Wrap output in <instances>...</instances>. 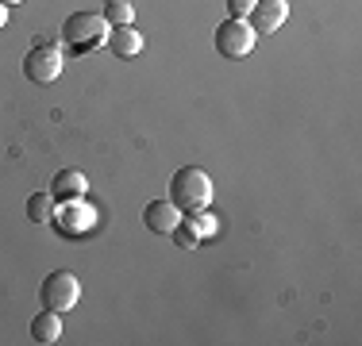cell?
<instances>
[{"label": "cell", "mask_w": 362, "mask_h": 346, "mask_svg": "<svg viewBox=\"0 0 362 346\" xmlns=\"http://www.w3.org/2000/svg\"><path fill=\"white\" fill-rule=\"evenodd\" d=\"M170 201H174L181 212H201V208H209V201H212L209 173L197 169V166L177 169L174 177H170Z\"/></svg>", "instance_id": "obj_1"}, {"label": "cell", "mask_w": 362, "mask_h": 346, "mask_svg": "<svg viewBox=\"0 0 362 346\" xmlns=\"http://www.w3.org/2000/svg\"><path fill=\"white\" fill-rule=\"evenodd\" d=\"M105 39H108L105 16H93V12H74V16H66V23H62V42L74 50V54H89V50L105 47Z\"/></svg>", "instance_id": "obj_2"}, {"label": "cell", "mask_w": 362, "mask_h": 346, "mask_svg": "<svg viewBox=\"0 0 362 346\" xmlns=\"http://www.w3.org/2000/svg\"><path fill=\"white\" fill-rule=\"evenodd\" d=\"M255 28L247 20H223L216 23V35H212V42H216V54L220 58H228V62H243L247 54L255 50Z\"/></svg>", "instance_id": "obj_3"}, {"label": "cell", "mask_w": 362, "mask_h": 346, "mask_svg": "<svg viewBox=\"0 0 362 346\" xmlns=\"http://www.w3.org/2000/svg\"><path fill=\"white\" fill-rule=\"evenodd\" d=\"M77 300H81V281L70 273V270H54L42 277L39 285V304L50 308V311H70L77 308Z\"/></svg>", "instance_id": "obj_4"}, {"label": "cell", "mask_w": 362, "mask_h": 346, "mask_svg": "<svg viewBox=\"0 0 362 346\" xmlns=\"http://www.w3.org/2000/svg\"><path fill=\"white\" fill-rule=\"evenodd\" d=\"M62 69H66V58H62V50L58 47H35V50H28V58H23V73H28V81H35V85H50V81H58L62 77Z\"/></svg>", "instance_id": "obj_5"}, {"label": "cell", "mask_w": 362, "mask_h": 346, "mask_svg": "<svg viewBox=\"0 0 362 346\" xmlns=\"http://www.w3.org/2000/svg\"><path fill=\"white\" fill-rule=\"evenodd\" d=\"M286 20H289V0H255L251 16H247L255 35H274Z\"/></svg>", "instance_id": "obj_6"}, {"label": "cell", "mask_w": 362, "mask_h": 346, "mask_svg": "<svg viewBox=\"0 0 362 346\" xmlns=\"http://www.w3.org/2000/svg\"><path fill=\"white\" fill-rule=\"evenodd\" d=\"M181 215H185V212H181L174 201H151L143 208V223L154 231V235H170V231L177 227Z\"/></svg>", "instance_id": "obj_7"}, {"label": "cell", "mask_w": 362, "mask_h": 346, "mask_svg": "<svg viewBox=\"0 0 362 346\" xmlns=\"http://www.w3.org/2000/svg\"><path fill=\"white\" fill-rule=\"evenodd\" d=\"M105 47L116 58H135V54H143L146 42H143V31H135V23H124V28H108Z\"/></svg>", "instance_id": "obj_8"}, {"label": "cell", "mask_w": 362, "mask_h": 346, "mask_svg": "<svg viewBox=\"0 0 362 346\" xmlns=\"http://www.w3.org/2000/svg\"><path fill=\"white\" fill-rule=\"evenodd\" d=\"M31 339L42 342V346H50V342L62 339V311L42 308L39 316H31Z\"/></svg>", "instance_id": "obj_9"}, {"label": "cell", "mask_w": 362, "mask_h": 346, "mask_svg": "<svg viewBox=\"0 0 362 346\" xmlns=\"http://www.w3.org/2000/svg\"><path fill=\"white\" fill-rule=\"evenodd\" d=\"M85 173L81 169H62L54 177V189H50V196H54V201H62V204H70V201H81L85 196Z\"/></svg>", "instance_id": "obj_10"}, {"label": "cell", "mask_w": 362, "mask_h": 346, "mask_svg": "<svg viewBox=\"0 0 362 346\" xmlns=\"http://www.w3.org/2000/svg\"><path fill=\"white\" fill-rule=\"evenodd\" d=\"M28 215H31V223H54V196L31 193L28 196Z\"/></svg>", "instance_id": "obj_11"}, {"label": "cell", "mask_w": 362, "mask_h": 346, "mask_svg": "<svg viewBox=\"0 0 362 346\" xmlns=\"http://www.w3.org/2000/svg\"><path fill=\"white\" fill-rule=\"evenodd\" d=\"M135 20V8L127 0H116V4H105V23L108 28H124V23Z\"/></svg>", "instance_id": "obj_12"}, {"label": "cell", "mask_w": 362, "mask_h": 346, "mask_svg": "<svg viewBox=\"0 0 362 346\" xmlns=\"http://www.w3.org/2000/svg\"><path fill=\"white\" fill-rule=\"evenodd\" d=\"M170 235H174V242H177L181 250H193V246H197V239H201V235H197V227H193V223L185 220V215H181V220H177V227L170 231Z\"/></svg>", "instance_id": "obj_13"}, {"label": "cell", "mask_w": 362, "mask_h": 346, "mask_svg": "<svg viewBox=\"0 0 362 346\" xmlns=\"http://www.w3.org/2000/svg\"><path fill=\"white\" fill-rule=\"evenodd\" d=\"M185 220H189V223H193V227H197V235H201V239L216 231V215H212L209 208H201V212H189Z\"/></svg>", "instance_id": "obj_14"}, {"label": "cell", "mask_w": 362, "mask_h": 346, "mask_svg": "<svg viewBox=\"0 0 362 346\" xmlns=\"http://www.w3.org/2000/svg\"><path fill=\"white\" fill-rule=\"evenodd\" d=\"M223 4H228L231 20H247V16H251V8H255V0H223Z\"/></svg>", "instance_id": "obj_15"}, {"label": "cell", "mask_w": 362, "mask_h": 346, "mask_svg": "<svg viewBox=\"0 0 362 346\" xmlns=\"http://www.w3.org/2000/svg\"><path fill=\"white\" fill-rule=\"evenodd\" d=\"M0 4H4V8H8V4H20V0H0Z\"/></svg>", "instance_id": "obj_16"}, {"label": "cell", "mask_w": 362, "mask_h": 346, "mask_svg": "<svg viewBox=\"0 0 362 346\" xmlns=\"http://www.w3.org/2000/svg\"><path fill=\"white\" fill-rule=\"evenodd\" d=\"M105 4H116V0H105Z\"/></svg>", "instance_id": "obj_17"}]
</instances>
